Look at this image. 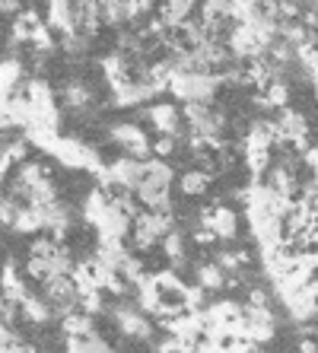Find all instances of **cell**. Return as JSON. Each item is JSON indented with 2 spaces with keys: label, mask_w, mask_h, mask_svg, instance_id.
Segmentation results:
<instances>
[{
  "label": "cell",
  "mask_w": 318,
  "mask_h": 353,
  "mask_svg": "<svg viewBox=\"0 0 318 353\" xmlns=\"http://www.w3.org/2000/svg\"><path fill=\"white\" fill-rule=\"evenodd\" d=\"M175 179L179 175H175L169 159L150 157L147 165H143V179H140L134 197L147 210H169V214H175Z\"/></svg>",
  "instance_id": "6da1fadb"
},
{
  "label": "cell",
  "mask_w": 318,
  "mask_h": 353,
  "mask_svg": "<svg viewBox=\"0 0 318 353\" xmlns=\"http://www.w3.org/2000/svg\"><path fill=\"white\" fill-rule=\"evenodd\" d=\"M223 86L226 77L207 74V70H172L169 77V92L181 102H213Z\"/></svg>",
  "instance_id": "7a4b0ae2"
},
{
  "label": "cell",
  "mask_w": 318,
  "mask_h": 353,
  "mask_svg": "<svg viewBox=\"0 0 318 353\" xmlns=\"http://www.w3.org/2000/svg\"><path fill=\"white\" fill-rule=\"evenodd\" d=\"M175 226H179L175 214H169V210H147V207H143V210L134 216L128 242L134 245V252H140V255H143V252L159 248V242H163V239L169 236Z\"/></svg>",
  "instance_id": "3957f363"
},
{
  "label": "cell",
  "mask_w": 318,
  "mask_h": 353,
  "mask_svg": "<svg viewBox=\"0 0 318 353\" xmlns=\"http://www.w3.org/2000/svg\"><path fill=\"white\" fill-rule=\"evenodd\" d=\"M112 321H115V328L121 331L128 341H134V344H153L156 341L153 315L143 312L134 299L118 296V303L112 305Z\"/></svg>",
  "instance_id": "277c9868"
},
{
  "label": "cell",
  "mask_w": 318,
  "mask_h": 353,
  "mask_svg": "<svg viewBox=\"0 0 318 353\" xmlns=\"http://www.w3.org/2000/svg\"><path fill=\"white\" fill-rule=\"evenodd\" d=\"M143 165L147 159H137V157H118L115 163L102 165L99 169V179H102V188L106 191H137L140 179H143Z\"/></svg>",
  "instance_id": "5b68a950"
},
{
  "label": "cell",
  "mask_w": 318,
  "mask_h": 353,
  "mask_svg": "<svg viewBox=\"0 0 318 353\" xmlns=\"http://www.w3.org/2000/svg\"><path fill=\"white\" fill-rule=\"evenodd\" d=\"M143 118L150 121L156 134H169V137H179L185 140L188 137V124H185V115L179 112L175 102H150Z\"/></svg>",
  "instance_id": "8992f818"
},
{
  "label": "cell",
  "mask_w": 318,
  "mask_h": 353,
  "mask_svg": "<svg viewBox=\"0 0 318 353\" xmlns=\"http://www.w3.org/2000/svg\"><path fill=\"white\" fill-rule=\"evenodd\" d=\"M108 137H112V143L121 153H128V157H137V159H150L153 157V140H150V134L140 128V124H115L112 131H108Z\"/></svg>",
  "instance_id": "52a82bcc"
},
{
  "label": "cell",
  "mask_w": 318,
  "mask_h": 353,
  "mask_svg": "<svg viewBox=\"0 0 318 353\" xmlns=\"http://www.w3.org/2000/svg\"><path fill=\"white\" fill-rule=\"evenodd\" d=\"M197 226H210V230L217 232V239H223V242H232V239L239 236V214L232 210V207H226V204L207 207V210H201V220H197Z\"/></svg>",
  "instance_id": "ba28073f"
},
{
  "label": "cell",
  "mask_w": 318,
  "mask_h": 353,
  "mask_svg": "<svg viewBox=\"0 0 318 353\" xmlns=\"http://www.w3.org/2000/svg\"><path fill=\"white\" fill-rule=\"evenodd\" d=\"M197 7H201V0H163V7H159V23H163L169 32H175L181 23H188V19L195 17Z\"/></svg>",
  "instance_id": "9c48e42d"
},
{
  "label": "cell",
  "mask_w": 318,
  "mask_h": 353,
  "mask_svg": "<svg viewBox=\"0 0 318 353\" xmlns=\"http://www.w3.org/2000/svg\"><path fill=\"white\" fill-rule=\"evenodd\" d=\"M188 242H191V236H185L179 226H175V230H172L169 236L159 242L163 255L169 258V268H175V271H185L188 264H191V258H188Z\"/></svg>",
  "instance_id": "30bf717a"
},
{
  "label": "cell",
  "mask_w": 318,
  "mask_h": 353,
  "mask_svg": "<svg viewBox=\"0 0 318 353\" xmlns=\"http://www.w3.org/2000/svg\"><path fill=\"white\" fill-rule=\"evenodd\" d=\"M175 181H179V191L185 197H201V194H207V191H210L213 175L207 172V169H201V165H197V169H185V172H181Z\"/></svg>",
  "instance_id": "8fae6325"
},
{
  "label": "cell",
  "mask_w": 318,
  "mask_h": 353,
  "mask_svg": "<svg viewBox=\"0 0 318 353\" xmlns=\"http://www.w3.org/2000/svg\"><path fill=\"white\" fill-rule=\"evenodd\" d=\"M195 277L207 293H220V290H226V283H229V274L223 271L217 261H201L195 268Z\"/></svg>",
  "instance_id": "7c38bea8"
},
{
  "label": "cell",
  "mask_w": 318,
  "mask_h": 353,
  "mask_svg": "<svg viewBox=\"0 0 318 353\" xmlns=\"http://www.w3.org/2000/svg\"><path fill=\"white\" fill-rule=\"evenodd\" d=\"M153 283L159 287V293H163V296H179L181 287H185V280H181V271H175V268L156 271V274H153Z\"/></svg>",
  "instance_id": "4fadbf2b"
},
{
  "label": "cell",
  "mask_w": 318,
  "mask_h": 353,
  "mask_svg": "<svg viewBox=\"0 0 318 353\" xmlns=\"http://www.w3.org/2000/svg\"><path fill=\"white\" fill-rule=\"evenodd\" d=\"M67 105L74 108V112H92V92L83 86V83H74L70 90H67Z\"/></svg>",
  "instance_id": "5bb4252c"
},
{
  "label": "cell",
  "mask_w": 318,
  "mask_h": 353,
  "mask_svg": "<svg viewBox=\"0 0 318 353\" xmlns=\"http://www.w3.org/2000/svg\"><path fill=\"white\" fill-rule=\"evenodd\" d=\"M181 147V140L179 137H169V134H156V140H153V157H172L175 150Z\"/></svg>",
  "instance_id": "9a60e30c"
},
{
  "label": "cell",
  "mask_w": 318,
  "mask_h": 353,
  "mask_svg": "<svg viewBox=\"0 0 318 353\" xmlns=\"http://www.w3.org/2000/svg\"><path fill=\"white\" fill-rule=\"evenodd\" d=\"M312 242H315V245H318V216H315V220H312Z\"/></svg>",
  "instance_id": "2e32d148"
}]
</instances>
